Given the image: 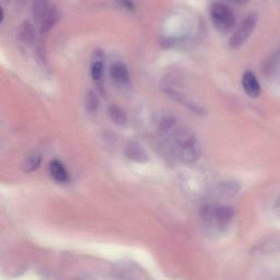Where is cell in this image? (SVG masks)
I'll return each mask as SVG.
<instances>
[{
  "label": "cell",
  "instance_id": "1",
  "mask_svg": "<svg viewBox=\"0 0 280 280\" xmlns=\"http://www.w3.org/2000/svg\"><path fill=\"white\" fill-rule=\"evenodd\" d=\"M172 145L177 155L184 162H195L201 156V147L194 133L188 128H179L172 136Z\"/></svg>",
  "mask_w": 280,
  "mask_h": 280
},
{
  "label": "cell",
  "instance_id": "2",
  "mask_svg": "<svg viewBox=\"0 0 280 280\" xmlns=\"http://www.w3.org/2000/svg\"><path fill=\"white\" fill-rule=\"evenodd\" d=\"M202 219L208 229L220 230L227 227L234 217V209L225 205H206L202 208Z\"/></svg>",
  "mask_w": 280,
  "mask_h": 280
},
{
  "label": "cell",
  "instance_id": "3",
  "mask_svg": "<svg viewBox=\"0 0 280 280\" xmlns=\"http://www.w3.org/2000/svg\"><path fill=\"white\" fill-rule=\"evenodd\" d=\"M213 27L218 31H230L235 25V15L231 8L222 3H213L209 9Z\"/></svg>",
  "mask_w": 280,
  "mask_h": 280
},
{
  "label": "cell",
  "instance_id": "4",
  "mask_svg": "<svg viewBox=\"0 0 280 280\" xmlns=\"http://www.w3.org/2000/svg\"><path fill=\"white\" fill-rule=\"evenodd\" d=\"M256 22H257V19H256L255 14H250L249 17H246L243 20L241 26L239 27V29L234 32L233 35H232L230 38L229 45L231 49L238 50L244 45V43L252 35L253 31L256 27Z\"/></svg>",
  "mask_w": 280,
  "mask_h": 280
},
{
  "label": "cell",
  "instance_id": "5",
  "mask_svg": "<svg viewBox=\"0 0 280 280\" xmlns=\"http://www.w3.org/2000/svg\"><path fill=\"white\" fill-rule=\"evenodd\" d=\"M125 156L131 161L137 163H147L149 161V155L140 143L136 141L128 142L125 147Z\"/></svg>",
  "mask_w": 280,
  "mask_h": 280
},
{
  "label": "cell",
  "instance_id": "6",
  "mask_svg": "<svg viewBox=\"0 0 280 280\" xmlns=\"http://www.w3.org/2000/svg\"><path fill=\"white\" fill-rule=\"evenodd\" d=\"M103 70H104V54L101 50H95L90 66L91 78L95 83L101 84L103 79Z\"/></svg>",
  "mask_w": 280,
  "mask_h": 280
},
{
  "label": "cell",
  "instance_id": "7",
  "mask_svg": "<svg viewBox=\"0 0 280 280\" xmlns=\"http://www.w3.org/2000/svg\"><path fill=\"white\" fill-rule=\"evenodd\" d=\"M242 87L244 92L249 95L250 98H257L261 94V84L257 78L252 73V71H246L242 77Z\"/></svg>",
  "mask_w": 280,
  "mask_h": 280
},
{
  "label": "cell",
  "instance_id": "8",
  "mask_svg": "<svg viewBox=\"0 0 280 280\" xmlns=\"http://www.w3.org/2000/svg\"><path fill=\"white\" fill-rule=\"evenodd\" d=\"M280 67V46L277 47V50H275L273 53H271L268 57L265 59L263 63L262 71L265 77H271L275 75L278 68Z\"/></svg>",
  "mask_w": 280,
  "mask_h": 280
},
{
  "label": "cell",
  "instance_id": "9",
  "mask_svg": "<svg viewBox=\"0 0 280 280\" xmlns=\"http://www.w3.org/2000/svg\"><path fill=\"white\" fill-rule=\"evenodd\" d=\"M110 75L113 81L117 84H127L130 82V71L122 62H115L112 65Z\"/></svg>",
  "mask_w": 280,
  "mask_h": 280
},
{
  "label": "cell",
  "instance_id": "10",
  "mask_svg": "<svg viewBox=\"0 0 280 280\" xmlns=\"http://www.w3.org/2000/svg\"><path fill=\"white\" fill-rule=\"evenodd\" d=\"M50 10L49 0H32V13H33V18L37 23L42 25Z\"/></svg>",
  "mask_w": 280,
  "mask_h": 280
},
{
  "label": "cell",
  "instance_id": "11",
  "mask_svg": "<svg viewBox=\"0 0 280 280\" xmlns=\"http://www.w3.org/2000/svg\"><path fill=\"white\" fill-rule=\"evenodd\" d=\"M50 173L52 178L59 183H67L69 181V173L59 160H53L50 163Z\"/></svg>",
  "mask_w": 280,
  "mask_h": 280
},
{
  "label": "cell",
  "instance_id": "12",
  "mask_svg": "<svg viewBox=\"0 0 280 280\" xmlns=\"http://www.w3.org/2000/svg\"><path fill=\"white\" fill-rule=\"evenodd\" d=\"M18 37L26 45H32L35 41V31L29 21L22 23L18 31Z\"/></svg>",
  "mask_w": 280,
  "mask_h": 280
},
{
  "label": "cell",
  "instance_id": "13",
  "mask_svg": "<svg viewBox=\"0 0 280 280\" xmlns=\"http://www.w3.org/2000/svg\"><path fill=\"white\" fill-rule=\"evenodd\" d=\"M109 116L112 122L116 125L124 126L127 123V114L126 112L118 105H111L109 107Z\"/></svg>",
  "mask_w": 280,
  "mask_h": 280
},
{
  "label": "cell",
  "instance_id": "14",
  "mask_svg": "<svg viewBox=\"0 0 280 280\" xmlns=\"http://www.w3.org/2000/svg\"><path fill=\"white\" fill-rule=\"evenodd\" d=\"M42 163V156L39 155L38 153H33L29 155L26 159L25 161H23V170H25V172H34L35 170H37L39 165H41Z\"/></svg>",
  "mask_w": 280,
  "mask_h": 280
},
{
  "label": "cell",
  "instance_id": "15",
  "mask_svg": "<svg viewBox=\"0 0 280 280\" xmlns=\"http://www.w3.org/2000/svg\"><path fill=\"white\" fill-rule=\"evenodd\" d=\"M239 187L235 183L226 182L219 184V186L214 189V193L220 197H231L238 193Z\"/></svg>",
  "mask_w": 280,
  "mask_h": 280
},
{
  "label": "cell",
  "instance_id": "16",
  "mask_svg": "<svg viewBox=\"0 0 280 280\" xmlns=\"http://www.w3.org/2000/svg\"><path fill=\"white\" fill-rule=\"evenodd\" d=\"M85 110L88 113L94 114L97 113L99 106H100V100L98 94L95 93L93 90H89L85 94Z\"/></svg>",
  "mask_w": 280,
  "mask_h": 280
},
{
  "label": "cell",
  "instance_id": "17",
  "mask_svg": "<svg viewBox=\"0 0 280 280\" xmlns=\"http://www.w3.org/2000/svg\"><path fill=\"white\" fill-rule=\"evenodd\" d=\"M57 21H58V13L57 11H56L55 8H51L49 14L46 15V18L44 19V21L41 25L42 32H46L47 30H50Z\"/></svg>",
  "mask_w": 280,
  "mask_h": 280
},
{
  "label": "cell",
  "instance_id": "18",
  "mask_svg": "<svg viewBox=\"0 0 280 280\" xmlns=\"http://www.w3.org/2000/svg\"><path fill=\"white\" fill-rule=\"evenodd\" d=\"M118 4L128 10H134V3L132 0H118Z\"/></svg>",
  "mask_w": 280,
  "mask_h": 280
},
{
  "label": "cell",
  "instance_id": "19",
  "mask_svg": "<svg viewBox=\"0 0 280 280\" xmlns=\"http://www.w3.org/2000/svg\"><path fill=\"white\" fill-rule=\"evenodd\" d=\"M230 3H233L235 5H239V6H243V5H246L247 3L250 2V0H229Z\"/></svg>",
  "mask_w": 280,
  "mask_h": 280
},
{
  "label": "cell",
  "instance_id": "20",
  "mask_svg": "<svg viewBox=\"0 0 280 280\" xmlns=\"http://www.w3.org/2000/svg\"><path fill=\"white\" fill-rule=\"evenodd\" d=\"M20 2H21V3H25V2H26V0H20Z\"/></svg>",
  "mask_w": 280,
  "mask_h": 280
},
{
  "label": "cell",
  "instance_id": "21",
  "mask_svg": "<svg viewBox=\"0 0 280 280\" xmlns=\"http://www.w3.org/2000/svg\"><path fill=\"white\" fill-rule=\"evenodd\" d=\"M6 2H7V3H8V2H10V0H6Z\"/></svg>",
  "mask_w": 280,
  "mask_h": 280
}]
</instances>
